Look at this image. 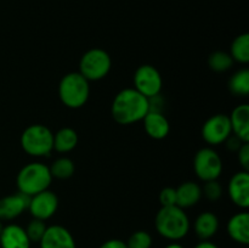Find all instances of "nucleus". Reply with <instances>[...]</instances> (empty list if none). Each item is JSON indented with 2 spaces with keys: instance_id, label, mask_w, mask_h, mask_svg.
Instances as JSON below:
<instances>
[{
  "instance_id": "393cba45",
  "label": "nucleus",
  "mask_w": 249,
  "mask_h": 248,
  "mask_svg": "<svg viewBox=\"0 0 249 248\" xmlns=\"http://www.w3.org/2000/svg\"><path fill=\"white\" fill-rule=\"evenodd\" d=\"M125 243L128 248H151L153 240L150 232L145 230H138L131 233L130 237L128 238Z\"/></svg>"
},
{
  "instance_id": "a211bd4d",
  "label": "nucleus",
  "mask_w": 249,
  "mask_h": 248,
  "mask_svg": "<svg viewBox=\"0 0 249 248\" xmlns=\"http://www.w3.org/2000/svg\"><path fill=\"white\" fill-rule=\"evenodd\" d=\"M219 230V219L212 212H203L195 219L194 231L201 241H209Z\"/></svg>"
},
{
  "instance_id": "20e7f679",
  "label": "nucleus",
  "mask_w": 249,
  "mask_h": 248,
  "mask_svg": "<svg viewBox=\"0 0 249 248\" xmlns=\"http://www.w3.org/2000/svg\"><path fill=\"white\" fill-rule=\"evenodd\" d=\"M90 96V82L79 72H70L58 83V97L66 107L78 109L84 106Z\"/></svg>"
},
{
  "instance_id": "aec40b11",
  "label": "nucleus",
  "mask_w": 249,
  "mask_h": 248,
  "mask_svg": "<svg viewBox=\"0 0 249 248\" xmlns=\"http://www.w3.org/2000/svg\"><path fill=\"white\" fill-rule=\"evenodd\" d=\"M77 131L70 126L61 128L53 134V150L58 153H67L74 150L78 145Z\"/></svg>"
},
{
  "instance_id": "5701e85b",
  "label": "nucleus",
  "mask_w": 249,
  "mask_h": 248,
  "mask_svg": "<svg viewBox=\"0 0 249 248\" xmlns=\"http://www.w3.org/2000/svg\"><path fill=\"white\" fill-rule=\"evenodd\" d=\"M51 173V177H56L58 180L70 179L75 172V165L71 158L68 157H60L56 158L51 165L49 167Z\"/></svg>"
},
{
  "instance_id": "f3484780",
  "label": "nucleus",
  "mask_w": 249,
  "mask_h": 248,
  "mask_svg": "<svg viewBox=\"0 0 249 248\" xmlns=\"http://www.w3.org/2000/svg\"><path fill=\"white\" fill-rule=\"evenodd\" d=\"M229 118L233 135L243 142H249V105L242 104L236 106Z\"/></svg>"
},
{
  "instance_id": "0eeeda50",
  "label": "nucleus",
  "mask_w": 249,
  "mask_h": 248,
  "mask_svg": "<svg viewBox=\"0 0 249 248\" xmlns=\"http://www.w3.org/2000/svg\"><path fill=\"white\" fill-rule=\"evenodd\" d=\"M223 159L213 147L199 148L194 158V170L196 177L203 182L218 180L223 173Z\"/></svg>"
},
{
  "instance_id": "1a4fd4ad",
  "label": "nucleus",
  "mask_w": 249,
  "mask_h": 248,
  "mask_svg": "<svg viewBox=\"0 0 249 248\" xmlns=\"http://www.w3.org/2000/svg\"><path fill=\"white\" fill-rule=\"evenodd\" d=\"M202 138L209 146H218L225 142L232 134L230 118L225 113H216L209 117L202 126Z\"/></svg>"
},
{
  "instance_id": "6ab92c4d",
  "label": "nucleus",
  "mask_w": 249,
  "mask_h": 248,
  "mask_svg": "<svg viewBox=\"0 0 249 248\" xmlns=\"http://www.w3.org/2000/svg\"><path fill=\"white\" fill-rule=\"evenodd\" d=\"M177 191V206L182 209L196 206L202 196V186L195 181H185L175 189Z\"/></svg>"
},
{
  "instance_id": "473e14b6",
  "label": "nucleus",
  "mask_w": 249,
  "mask_h": 248,
  "mask_svg": "<svg viewBox=\"0 0 249 248\" xmlns=\"http://www.w3.org/2000/svg\"><path fill=\"white\" fill-rule=\"evenodd\" d=\"M164 248H185V247L182 245H180L179 242H170L169 245L165 246Z\"/></svg>"
},
{
  "instance_id": "412c9836",
  "label": "nucleus",
  "mask_w": 249,
  "mask_h": 248,
  "mask_svg": "<svg viewBox=\"0 0 249 248\" xmlns=\"http://www.w3.org/2000/svg\"><path fill=\"white\" fill-rule=\"evenodd\" d=\"M229 90L238 97H247L249 95V71L241 68L231 75L229 80Z\"/></svg>"
},
{
  "instance_id": "39448f33",
  "label": "nucleus",
  "mask_w": 249,
  "mask_h": 248,
  "mask_svg": "<svg viewBox=\"0 0 249 248\" xmlns=\"http://www.w3.org/2000/svg\"><path fill=\"white\" fill-rule=\"evenodd\" d=\"M19 142L31 157H48L53 150V133L43 124H32L22 131Z\"/></svg>"
},
{
  "instance_id": "c756f323",
  "label": "nucleus",
  "mask_w": 249,
  "mask_h": 248,
  "mask_svg": "<svg viewBox=\"0 0 249 248\" xmlns=\"http://www.w3.org/2000/svg\"><path fill=\"white\" fill-rule=\"evenodd\" d=\"M224 143H225L226 148H228L229 151L236 153L238 151V148L241 147V145L243 143V141H241L237 136H235L233 134H231V135L228 138V140H226Z\"/></svg>"
},
{
  "instance_id": "2f4dec72",
  "label": "nucleus",
  "mask_w": 249,
  "mask_h": 248,
  "mask_svg": "<svg viewBox=\"0 0 249 248\" xmlns=\"http://www.w3.org/2000/svg\"><path fill=\"white\" fill-rule=\"evenodd\" d=\"M194 248H219L215 243H213L212 241H201L199 243H197Z\"/></svg>"
},
{
  "instance_id": "dca6fc26",
  "label": "nucleus",
  "mask_w": 249,
  "mask_h": 248,
  "mask_svg": "<svg viewBox=\"0 0 249 248\" xmlns=\"http://www.w3.org/2000/svg\"><path fill=\"white\" fill-rule=\"evenodd\" d=\"M31 241L26 230L17 224H7L0 233V247L1 248H31Z\"/></svg>"
},
{
  "instance_id": "c85d7f7f",
  "label": "nucleus",
  "mask_w": 249,
  "mask_h": 248,
  "mask_svg": "<svg viewBox=\"0 0 249 248\" xmlns=\"http://www.w3.org/2000/svg\"><path fill=\"white\" fill-rule=\"evenodd\" d=\"M236 153H237V159L242 167V170L249 172V142H243Z\"/></svg>"
},
{
  "instance_id": "7c9ffc66",
  "label": "nucleus",
  "mask_w": 249,
  "mask_h": 248,
  "mask_svg": "<svg viewBox=\"0 0 249 248\" xmlns=\"http://www.w3.org/2000/svg\"><path fill=\"white\" fill-rule=\"evenodd\" d=\"M99 248H128L126 243L124 241L119 240V238H111L107 240L106 242L102 243Z\"/></svg>"
},
{
  "instance_id": "7ed1b4c3",
  "label": "nucleus",
  "mask_w": 249,
  "mask_h": 248,
  "mask_svg": "<svg viewBox=\"0 0 249 248\" xmlns=\"http://www.w3.org/2000/svg\"><path fill=\"white\" fill-rule=\"evenodd\" d=\"M53 179L49 165L41 162H31L21 168L16 177V185L19 194L32 197L48 190Z\"/></svg>"
},
{
  "instance_id": "9b49d317",
  "label": "nucleus",
  "mask_w": 249,
  "mask_h": 248,
  "mask_svg": "<svg viewBox=\"0 0 249 248\" xmlns=\"http://www.w3.org/2000/svg\"><path fill=\"white\" fill-rule=\"evenodd\" d=\"M228 194L231 202L238 208L246 209L249 207V173L241 170L231 177L228 185Z\"/></svg>"
},
{
  "instance_id": "9d476101",
  "label": "nucleus",
  "mask_w": 249,
  "mask_h": 248,
  "mask_svg": "<svg viewBox=\"0 0 249 248\" xmlns=\"http://www.w3.org/2000/svg\"><path fill=\"white\" fill-rule=\"evenodd\" d=\"M31 215L36 219L46 221L55 215L58 209V197L51 190H45L29 197L28 208Z\"/></svg>"
},
{
  "instance_id": "cd10ccee",
  "label": "nucleus",
  "mask_w": 249,
  "mask_h": 248,
  "mask_svg": "<svg viewBox=\"0 0 249 248\" xmlns=\"http://www.w3.org/2000/svg\"><path fill=\"white\" fill-rule=\"evenodd\" d=\"M158 201L162 207L177 206V191L174 187H164L158 195Z\"/></svg>"
},
{
  "instance_id": "b1692460",
  "label": "nucleus",
  "mask_w": 249,
  "mask_h": 248,
  "mask_svg": "<svg viewBox=\"0 0 249 248\" xmlns=\"http://www.w3.org/2000/svg\"><path fill=\"white\" fill-rule=\"evenodd\" d=\"M208 66L216 73H223L230 70L233 66V60L226 51H214L208 56Z\"/></svg>"
},
{
  "instance_id": "f8f14e48",
  "label": "nucleus",
  "mask_w": 249,
  "mask_h": 248,
  "mask_svg": "<svg viewBox=\"0 0 249 248\" xmlns=\"http://www.w3.org/2000/svg\"><path fill=\"white\" fill-rule=\"evenodd\" d=\"M40 248H77L71 231L62 225H50L39 241Z\"/></svg>"
},
{
  "instance_id": "423d86ee",
  "label": "nucleus",
  "mask_w": 249,
  "mask_h": 248,
  "mask_svg": "<svg viewBox=\"0 0 249 248\" xmlns=\"http://www.w3.org/2000/svg\"><path fill=\"white\" fill-rule=\"evenodd\" d=\"M112 68V58L104 49L94 48L85 51L79 60L78 72L89 82H97L106 77Z\"/></svg>"
},
{
  "instance_id": "ddd939ff",
  "label": "nucleus",
  "mask_w": 249,
  "mask_h": 248,
  "mask_svg": "<svg viewBox=\"0 0 249 248\" xmlns=\"http://www.w3.org/2000/svg\"><path fill=\"white\" fill-rule=\"evenodd\" d=\"M29 197L22 194H12L0 198V220L10 221L18 218L28 208Z\"/></svg>"
},
{
  "instance_id": "f03ea898",
  "label": "nucleus",
  "mask_w": 249,
  "mask_h": 248,
  "mask_svg": "<svg viewBox=\"0 0 249 248\" xmlns=\"http://www.w3.org/2000/svg\"><path fill=\"white\" fill-rule=\"evenodd\" d=\"M155 226L163 238L178 242L189 233L190 219L185 209L180 207H160L156 214Z\"/></svg>"
},
{
  "instance_id": "4468645a",
  "label": "nucleus",
  "mask_w": 249,
  "mask_h": 248,
  "mask_svg": "<svg viewBox=\"0 0 249 248\" xmlns=\"http://www.w3.org/2000/svg\"><path fill=\"white\" fill-rule=\"evenodd\" d=\"M141 122L146 134L155 140H163L170 131V123L163 112L150 111Z\"/></svg>"
},
{
  "instance_id": "bb28decb",
  "label": "nucleus",
  "mask_w": 249,
  "mask_h": 248,
  "mask_svg": "<svg viewBox=\"0 0 249 248\" xmlns=\"http://www.w3.org/2000/svg\"><path fill=\"white\" fill-rule=\"evenodd\" d=\"M202 196L206 197L209 202H216L223 196V186L218 180L206 181L202 186Z\"/></svg>"
},
{
  "instance_id": "72a5a7b5",
  "label": "nucleus",
  "mask_w": 249,
  "mask_h": 248,
  "mask_svg": "<svg viewBox=\"0 0 249 248\" xmlns=\"http://www.w3.org/2000/svg\"><path fill=\"white\" fill-rule=\"evenodd\" d=\"M2 228H4V225H2V221L0 220V233H1V230H2Z\"/></svg>"
},
{
  "instance_id": "2eb2a0df",
  "label": "nucleus",
  "mask_w": 249,
  "mask_h": 248,
  "mask_svg": "<svg viewBox=\"0 0 249 248\" xmlns=\"http://www.w3.org/2000/svg\"><path fill=\"white\" fill-rule=\"evenodd\" d=\"M229 237L236 243L247 246L249 243V214L243 211L236 213L229 219L226 224Z\"/></svg>"
},
{
  "instance_id": "a878e982",
  "label": "nucleus",
  "mask_w": 249,
  "mask_h": 248,
  "mask_svg": "<svg viewBox=\"0 0 249 248\" xmlns=\"http://www.w3.org/2000/svg\"><path fill=\"white\" fill-rule=\"evenodd\" d=\"M46 228H48V225L45 224V221L40 220V219L33 218L29 221L28 225H27V228L24 229V230H26V233L31 242L39 243V241L41 240V237H43L44 233H45Z\"/></svg>"
},
{
  "instance_id": "6e6552de",
  "label": "nucleus",
  "mask_w": 249,
  "mask_h": 248,
  "mask_svg": "<svg viewBox=\"0 0 249 248\" xmlns=\"http://www.w3.org/2000/svg\"><path fill=\"white\" fill-rule=\"evenodd\" d=\"M134 89L147 99L160 95L163 88V79L160 71L152 65H141L136 68L133 77Z\"/></svg>"
},
{
  "instance_id": "f257e3e1",
  "label": "nucleus",
  "mask_w": 249,
  "mask_h": 248,
  "mask_svg": "<svg viewBox=\"0 0 249 248\" xmlns=\"http://www.w3.org/2000/svg\"><path fill=\"white\" fill-rule=\"evenodd\" d=\"M150 112V100L134 88H125L114 96L111 105L112 118L121 125L139 123Z\"/></svg>"
},
{
  "instance_id": "4be33fe9",
  "label": "nucleus",
  "mask_w": 249,
  "mask_h": 248,
  "mask_svg": "<svg viewBox=\"0 0 249 248\" xmlns=\"http://www.w3.org/2000/svg\"><path fill=\"white\" fill-rule=\"evenodd\" d=\"M230 56L233 62L246 63L249 62V34L243 33L236 36L230 46Z\"/></svg>"
}]
</instances>
